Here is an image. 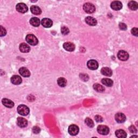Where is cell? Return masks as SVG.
Masks as SVG:
<instances>
[{
  "mask_svg": "<svg viewBox=\"0 0 138 138\" xmlns=\"http://www.w3.org/2000/svg\"><path fill=\"white\" fill-rule=\"evenodd\" d=\"M25 40L27 42V43L31 45H36L38 43V39L33 34L28 35L25 37Z\"/></svg>",
  "mask_w": 138,
  "mask_h": 138,
  "instance_id": "cell-1",
  "label": "cell"
},
{
  "mask_svg": "<svg viewBox=\"0 0 138 138\" xmlns=\"http://www.w3.org/2000/svg\"><path fill=\"white\" fill-rule=\"evenodd\" d=\"M115 135L116 136L120 138H124L127 136L126 133L122 130H118L116 131L115 132Z\"/></svg>",
  "mask_w": 138,
  "mask_h": 138,
  "instance_id": "cell-23",
  "label": "cell"
},
{
  "mask_svg": "<svg viewBox=\"0 0 138 138\" xmlns=\"http://www.w3.org/2000/svg\"><path fill=\"white\" fill-rule=\"evenodd\" d=\"M128 6L130 8V9H131L132 10H136L138 7L137 2L133 1H130L128 4Z\"/></svg>",
  "mask_w": 138,
  "mask_h": 138,
  "instance_id": "cell-26",
  "label": "cell"
},
{
  "mask_svg": "<svg viewBox=\"0 0 138 138\" xmlns=\"http://www.w3.org/2000/svg\"><path fill=\"white\" fill-rule=\"evenodd\" d=\"M85 22L91 26H95V25H96L97 24V20L95 19L94 18L91 17V16H88L86 17Z\"/></svg>",
  "mask_w": 138,
  "mask_h": 138,
  "instance_id": "cell-15",
  "label": "cell"
},
{
  "mask_svg": "<svg viewBox=\"0 0 138 138\" xmlns=\"http://www.w3.org/2000/svg\"><path fill=\"white\" fill-rule=\"evenodd\" d=\"M83 9L88 14H92L95 12V8L93 4L90 3H86L84 4Z\"/></svg>",
  "mask_w": 138,
  "mask_h": 138,
  "instance_id": "cell-3",
  "label": "cell"
},
{
  "mask_svg": "<svg viewBox=\"0 0 138 138\" xmlns=\"http://www.w3.org/2000/svg\"><path fill=\"white\" fill-rule=\"evenodd\" d=\"M30 23L34 27H37L40 25V20L37 17H33L30 20Z\"/></svg>",
  "mask_w": 138,
  "mask_h": 138,
  "instance_id": "cell-21",
  "label": "cell"
},
{
  "mask_svg": "<svg viewBox=\"0 0 138 138\" xmlns=\"http://www.w3.org/2000/svg\"><path fill=\"white\" fill-rule=\"evenodd\" d=\"M115 119L118 123H123L126 120V116L122 113H118L115 115Z\"/></svg>",
  "mask_w": 138,
  "mask_h": 138,
  "instance_id": "cell-9",
  "label": "cell"
},
{
  "mask_svg": "<svg viewBox=\"0 0 138 138\" xmlns=\"http://www.w3.org/2000/svg\"><path fill=\"white\" fill-rule=\"evenodd\" d=\"M16 10H17V12L21 13H23V14L26 13L28 10V8L27 6L23 3H19L17 4L16 5Z\"/></svg>",
  "mask_w": 138,
  "mask_h": 138,
  "instance_id": "cell-6",
  "label": "cell"
},
{
  "mask_svg": "<svg viewBox=\"0 0 138 138\" xmlns=\"http://www.w3.org/2000/svg\"><path fill=\"white\" fill-rule=\"evenodd\" d=\"M85 123L86 124L88 125V126H89V127H94V122L92 121V119L88 118L85 119Z\"/></svg>",
  "mask_w": 138,
  "mask_h": 138,
  "instance_id": "cell-27",
  "label": "cell"
},
{
  "mask_svg": "<svg viewBox=\"0 0 138 138\" xmlns=\"http://www.w3.org/2000/svg\"><path fill=\"white\" fill-rule=\"evenodd\" d=\"M17 125L21 127V128H24L28 125V121L27 120L22 117H19L17 119Z\"/></svg>",
  "mask_w": 138,
  "mask_h": 138,
  "instance_id": "cell-11",
  "label": "cell"
},
{
  "mask_svg": "<svg viewBox=\"0 0 138 138\" xmlns=\"http://www.w3.org/2000/svg\"><path fill=\"white\" fill-rule=\"evenodd\" d=\"M94 118H95V120H96V121L98 122H102V121H103V118L101 117V116L100 115H95Z\"/></svg>",
  "mask_w": 138,
  "mask_h": 138,
  "instance_id": "cell-32",
  "label": "cell"
},
{
  "mask_svg": "<svg viewBox=\"0 0 138 138\" xmlns=\"http://www.w3.org/2000/svg\"><path fill=\"white\" fill-rule=\"evenodd\" d=\"M11 82L14 85H19L22 82V79L19 76L14 75L11 78Z\"/></svg>",
  "mask_w": 138,
  "mask_h": 138,
  "instance_id": "cell-20",
  "label": "cell"
},
{
  "mask_svg": "<svg viewBox=\"0 0 138 138\" xmlns=\"http://www.w3.org/2000/svg\"><path fill=\"white\" fill-rule=\"evenodd\" d=\"M57 83L59 86L63 88V87H65L67 85V81L65 78H64L63 77H60L58 79Z\"/></svg>",
  "mask_w": 138,
  "mask_h": 138,
  "instance_id": "cell-24",
  "label": "cell"
},
{
  "mask_svg": "<svg viewBox=\"0 0 138 138\" xmlns=\"http://www.w3.org/2000/svg\"><path fill=\"white\" fill-rule=\"evenodd\" d=\"M19 73L21 76L24 77H28L30 76V72L29 70L25 67L21 68L19 70Z\"/></svg>",
  "mask_w": 138,
  "mask_h": 138,
  "instance_id": "cell-12",
  "label": "cell"
},
{
  "mask_svg": "<svg viewBox=\"0 0 138 138\" xmlns=\"http://www.w3.org/2000/svg\"><path fill=\"white\" fill-rule=\"evenodd\" d=\"M101 73L103 75L108 77H111L112 75V71L111 69L107 67L102 68L101 70Z\"/></svg>",
  "mask_w": 138,
  "mask_h": 138,
  "instance_id": "cell-19",
  "label": "cell"
},
{
  "mask_svg": "<svg viewBox=\"0 0 138 138\" xmlns=\"http://www.w3.org/2000/svg\"><path fill=\"white\" fill-rule=\"evenodd\" d=\"M2 102L4 106L8 108H12L14 106V102L7 98H3L2 100Z\"/></svg>",
  "mask_w": 138,
  "mask_h": 138,
  "instance_id": "cell-16",
  "label": "cell"
},
{
  "mask_svg": "<svg viewBox=\"0 0 138 138\" xmlns=\"http://www.w3.org/2000/svg\"><path fill=\"white\" fill-rule=\"evenodd\" d=\"M129 131L132 133H136L137 132V130L134 125H131L129 127Z\"/></svg>",
  "mask_w": 138,
  "mask_h": 138,
  "instance_id": "cell-31",
  "label": "cell"
},
{
  "mask_svg": "<svg viewBox=\"0 0 138 138\" xmlns=\"http://www.w3.org/2000/svg\"><path fill=\"white\" fill-rule=\"evenodd\" d=\"M40 129L39 128V127H37V126H35L33 127V132L35 134H38L40 132Z\"/></svg>",
  "mask_w": 138,
  "mask_h": 138,
  "instance_id": "cell-29",
  "label": "cell"
},
{
  "mask_svg": "<svg viewBox=\"0 0 138 138\" xmlns=\"http://www.w3.org/2000/svg\"><path fill=\"white\" fill-rule=\"evenodd\" d=\"M68 132L71 135H76L79 132V127L76 125H71L69 127Z\"/></svg>",
  "mask_w": 138,
  "mask_h": 138,
  "instance_id": "cell-8",
  "label": "cell"
},
{
  "mask_svg": "<svg viewBox=\"0 0 138 138\" xmlns=\"http://www.w3.org/2000/svg\"><path fill=\"white\" fill-rule=\"evenodd\" d=\"M63 48L65 50L69 52H71L75 50V45L72 43H71V42H66V43H64Z\"/></svg>",
  "mask_w": 138,
  "mask_h": 138,
  "instance_id": "cell-10",
  "label": "cell"
},
{
  "mask_svg": "<svg viewBox=\"0 0 138 138\" xmlns=\"http://www.w3.org/2000/svg\"><path fill=\"white\" fill-rule=\"evenodd\" d=\"M61 32H62V33L63 35H68L70 31H69V29L67 27H63L61 29Z\"/></svg>",
  "mask_w": 138,
  "mask_h": 138,
  "instance_id": "cell-28",
  "label": "cell"
},
{
  "mask_svg": "<svg viewBox=\"0 0 138 138\" xmlns=\"http://www.w3.org/2000/svg\"><path fill=\"white\" fill-rule=\"evenodd\" d=\"M131 33L133 35H134V36L137 37L138 36V29H137V28H133L131 30Z\"/></svg>",
  "mask_w": 138,
  "mask_h": 138,
  "instance_id": "cell-30",
  "label": "cell"
},
{
  "mask_svg": "<svg viewBox=\"0 0 138 138\" xmlns=\"http://www.w3.org/2000/svg\"><path fill=\"white\" fill-rule=\"evenodd\" d=\"M87 65L89 69L92 70H97L99 67L98 63L94 59H91L89 60L87 63Z\"/></svg>",
  "mask_w": 138,
  "mask_h": 138,
  "instance_id": "cell-5",
  "label": "cell"
},
{
  "mask_svg": "<svg viewBox=\"0 0 138 138\" xmlns=\"http://www.w3.org/2000/svg\"><path fill=\"white\" fill-rule=\"evenodd\" d=\"M19 50L22 52H23V53L29 52L30 51V47L27 44L24 43H21L19 45Z\"/></svg>",
  "mask_w": 138,
  "mask_h": 138,
  "instance_id": "cell-17",
  "label": "cell"
},
{
  "mask_svg": "<svg viewBox=\"0 0 138 138\" xmlns=\"http://www.w3.org/2000/svg\"><path fill=\"white\" fill-rule=\"evenodd\" d=\"M42 25H43L44 27L45 28H50L52 25V21L49 19V18H43V19L42 20V22H41Z\"/></svg>",
  "mask_w": 138,
  "mask_h": 138,
  "instance_id": "cell-13",
  "label": "cell"
},
{
  "mask_svg": "<svg viewBox=\"0 0 138 138\" xmlns=\"http://www.w3.org/2000/svg\"><path fill=\"white\" fill-rule=\"evenodd\" d=\"M111 8L114 10H120L122 7V3L120 1H113L111 4Z\"/></svg>",
  "mask_w": 138,
  "mask_h": 138,
  "instance_id": "cell-14",
  "label": "cell"
},
{
  "mask_svg": "<svg viewBox=\"0 0 138 138\" xmlns=\"http://www.w3.org/2000/svg\"><path fill=\"white\" fill-rule=\"evenodd\" d=\"M94 89L99 92H103L105 91V88L99 84H95L93 85Z\"/></svg>",
  "mask_w": 138,
  "mask_h": 138,
  "instance_id": "cell-25",
  "label": "cell"
},
{
  "mask_svg": "<svg viewBox=\"0 0 138 138\" xmlns=\"http://www.w3.org/2000/svg\"><path fill=\"white\" fill-rule=\"evenodd\" d=\"M97 131L99 134L106 135L109 133L110 130L109 127L106 126L99 125L97 127Z\"/></svg>",
  "mask_w": 138,
  "mask_h": 138,
  "instance_id": "cell-4",
  "label": "cell"
},
{
  "mask_svg": "<svg viewBox=\"0 0 138 138\" xmlns=\"http://www.w3.org/2000/svg\"><path fill=\"white\" fill-rule=\"evenodd\" d=\"M31 12L35 15H39L42 13V10L39 7L36 6H32L30 7Z\"/></svg>",
  "mask_w": 138,
  "mask_h": 138,
  "instance_id": "cell-18",
  "label": "cell"
},
{
  "mask_svg": "<svg viewBox=\"0 0 138 138\" xmlns=\"http://www.w3.org/2000/svg\"><path fill=\"white\" fill-rule=\"evenodd\" d=\"M7 34V31L5 28H4L2 26H1V36H4Z\"/></svg>",
  "mask_w": 138,
  "mask_h": 138,
  "instance_id": "cell-33",
  "label": "cell"
},
{
  "mask_svg": "<svg viewBox=\"0 0 138 138\" xmlns=\"http://www.w3.org/2000/svg\"><path fill=\"white\" fill-rule=\"evenodd\" d=\"M119 28L122 30H126L127 29V25L125 23H119Z\"/></svg>",
  "mask_w": 138,
  "mask_h": 138,
  "instance_id": "cell-34",
  "label": "cell"
},
{
  "mask_svg": "<svg viewBox=\"0 0 138 138\" xmlns=\"http://www.w3.org/2000/svg\"><path fill=\"white\" fill-rule=\"evenodd\" d=\"M118 58L122 61H126L129 58V55L126 51L124 50L119 51L118 53Z\"/></svg>",
  "mask_w": 138,
  "mask_h": 138,
  "instance_id": "cell-7",
  "label": "cell"
},
{
  "mask_svg": "<svg viewBox=\"0 0 138 138\" xmlns=\"http://www.w3.org/2000/svg\"><path fill=\"white\" fill-rule=\"evenodd\" d=\"M17 112L21 115L25 116L29 113V109L26 105H19L17 109Z\"/></svg>",
  "mask_w": 138,
  "mask_h": 138,
  "instance_id": "cell-2",
  "label": "cell"
},
{
  "mask_svg": "<svg viewBox=\"0 0 138 138\" xmlns=\"http://www.w3.org/2000/svg\"><path fill=\"white\" fill-rule=\"evenodd\" d=\"M101 82L102 83L105 85L107 86H109L111 87L113 85V81L109 78H104L101 80Z\"/></svg>",
  "mask_w": 138,
  "mask_h": 138,
  "instance_id": "cell-22",
  "label": "cell"
}]
</instances>
